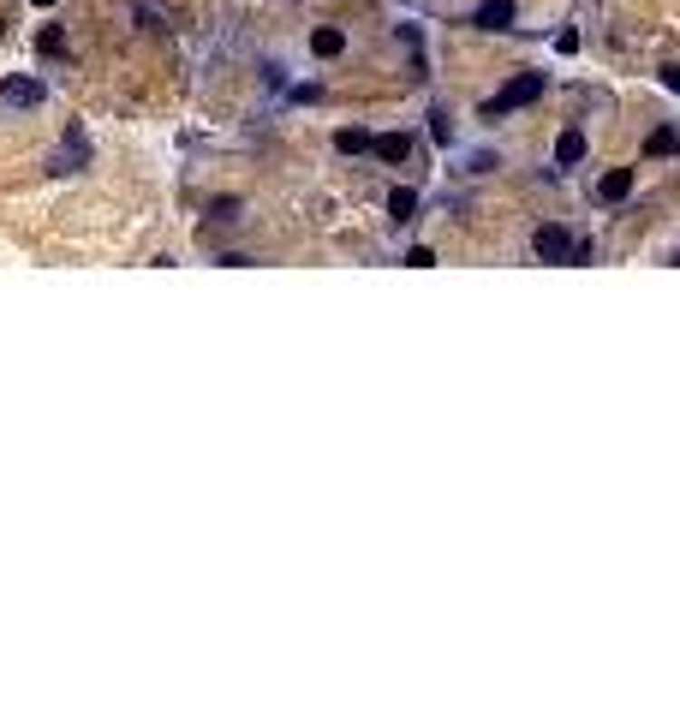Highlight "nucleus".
<instances>
[{"label":"nucleus","instance_id":"nucleus-9","mask_svg":"<svg viewBox=\"0 0 680 716\" xmlns=\"http://www.w3.org/2000/svg\"><path fill=\"white\" fill-rule=\"evenodd\" d=\"M388 215H394V221H418V191L394 186V191H388Z\"/></svg>","mask_w":680,"mask_h":716},{"label":"nucleus","instance_id":"nucleus-4","mask_svg":"<svg viewBox=\"0 0 680 716\" xmlns=\"http://www.w3.org/2000/svg\"><path fill=\"white\" fill-rule=\"evenodd\" d=\"M513 18H520V6H513V0H478L471 24H478V30H508Z\"/></svg>","mask_w":680,"mask_h":716},{"label":"nucleus","instance_id":"nucleus-14","mask_svg":"<svg viewBox=\"0 0 680 716\" xmlns=\"http://www.w3.org/2000/svg\"><path fill=\"white\" fill-rule=\"evenodd\" d=\"M430 138H436V143H453V126H448V114H442V108H430Z\"/></svg>","mask_w":680,"mask_h":716},{"label":"nucleus","instance_id":"nucleus-12","mask_svg":"<svg viewBox=\"0 0 680 716\" xmlns=\"http://www.w3.org/2000/svg\"><path fill=\"white\" fill-rule=\"evenodd\" d=\"M645 150H651V156H675V150H680V131H675V126H663L651 143H645Z\"/></svg>","mask_w":680,"mask_h":716},{"label":"nucleus","instance_id":"nucleus-1","mask_svg":"<svg viewBox=\"0 0 680 716\" xmlns=\"http://www.w3.org/2000/svg\"><path fill=\"white\" fill-rule=\"evenodd\" d=\"M543 84H549L543 72H520V78H508V84H501V96L490 102L483 114H508V108H525V102H538V96H543Z\"/></svg>","mask_w":680,"mask_h":716},{"label":"nucleus","instance_id":"nucleus-6","mask_svg":"<svg viewBox=\"0 0 680 716\" xmlns=\"http://www.w3.org/2000/svg\"><path fill=\"white\" fill-rule=\"evenodd\" d=\"M370 156H383V161H412V138L406 131H388V138H370Z\"/></svg>","mask_w":680,"mask_h":716},{"label":"nucleus","instance_id":"nucleus-15","mask_svg":"<svg viewBox=\"0 0 680 716\" xmlns=\"http://www.w3.org/2000/svg\"><path fill=\"white\" fill-rule=\"evenodd\" d=\"M406 263H412V269H430V263H436V251H430V245H412Z\"/></svg>","mask_w":680,"mask_h":716},{"label":"nucleus","instance_id":"nucleus-11","mask_svg":"<svg viewBox=\"0 0 680 716\" xmlns=\"http://www.w3.org/2000/svg\"><path fill=\"white\" fill-rule=\"evenodd\" d=\"M340 48H346V36H340V30H311V54H323V60H335L340 54Z\"/></svg>","mask_w":680,"mask_h":716},{"label":"nucleus","instance_id":"nucleus-2","mask_svg":"<svg viewBox=\"0 0 680 716\" xmlns=\"http://www.w3.org/2000/svg\"><path fill=\"white\" fill-rule=\"evenodd\" d=\"M573 245H579V239H573L567 227H555V221L531 233V251H538V263H573Z\"/></svg>","mask_w":680,"mask_h":716},{"label":"nucleus","instance_id":"nucleus-10","mask_svg":"<svg viewBox=\"0 0 680 716\" xmlns=\"http://www.w3.org/2000/svg\"><path fill=\"white\" fill-rule=\"evenodd\" d=\"M335 150H340V156H364V150H370V131L364 126H340L335 131Z\"/></svg>","mask_w":680,"mask_h":716},{"label":"nucleus","instance_id":"nucleus-13","mask_svg":"<svg viewBox=\"0 0 680 716\" xmlns=\"http://www.w3.org/2000/svg\"><path fill=\"white\" fill-rule=\"evenodd\" d=\"M36 48H43V54H66V30H60V24H48L43 36H36Z\"/></svg>","mask_w":680,"mask_h":716},{"label":"nucleus","instance_id":"nucleus-7","mask_svg":"<svg viewBox=\"0 0 680 716\" xmlns=\"http://www.w3.org/2000/svg\"><path fill=\"white\" fill-rule=\"evenodd\" d=\"M84 156H90V143H84V131L72 126V131H66V143H60V156H54V173H72Z\"/></svg>","mask_w":680,"mask_h":716},{"label":"nucleus","instance_id":"nucleus-5","mask_svg":"<svg viewBox=\"0 0 680 716\" xmlns=\"http://www.w3.org/2000/svg\"><path fill=\"white\" fill-rule=\"evenodd\" d=\"M621 198H633V168H609L597 179V203H621Z\"/></svg>","mask_w":680,"mask_h":716},{"label":"nucleus","instance_id":"nucleus-8","mask_svg":"<svg viewBox=\"0 0 680 716\" xmlns=\"http://www.w3.org/2000/svg\"><path fill=\"white\" fill-rule=\"evenodd\" d=\"M555 161H561V168H573V161H585V131H579V126H567L561 138H555Z\"/></svg>","mask_w":680,"mask_h":716},{"label":"nucleus","instance_id":"nucleus-16","mask_svg":"<svg viewBox=\"0 0 680 716\" xmlns=\"http://www.w3.org/2000/svg\"><path fill=\"white\" fill-rule=\"evenodd\" d=\"M663 84H668V90H675V96H680V66H663Z\"/></svg>","mask_w":680,"mask_h":716},{"label":"nucleus","instance_id":"nucleus-18","mask_svg":"<svg viewBox=\"0 0 680 716\" xmlns=\"http://www.w3.org/2000/svg\"><path fill=\"white\" fill-rule=\"evenodd\" d=\"M668 263H675V269H680V251H675V257H668Z\"/></svg>","mask_w":680,"mask_h":716},{"label":"nucleus","instance_id":"nucleus-17","mask_svg":"<svg viewBox=\"0 0 680 716\" xmlns=\"http://www.w3.org/2000/svg\"><path fill=\"white\" fill-rule=\"evenodd\" d=\"M30 6H54V0H30Z\"/></svg>","mask_w":680,"mask_h":716},{"label":"nucleus","instance_id":"nucleus-3","mask_svg":"<svg viewBox=\"0 0 680 716\" xmlns=\"http://www.w3.org/2000/svg\"><path fill=\"white\" fill-rule=\"evenodd\" d=\"M0 102H6V108H36V102H43V84L24 78V72H13V78H0Z\"/></svg>","mask_w":680,"mask_h":716}]
</instances>
